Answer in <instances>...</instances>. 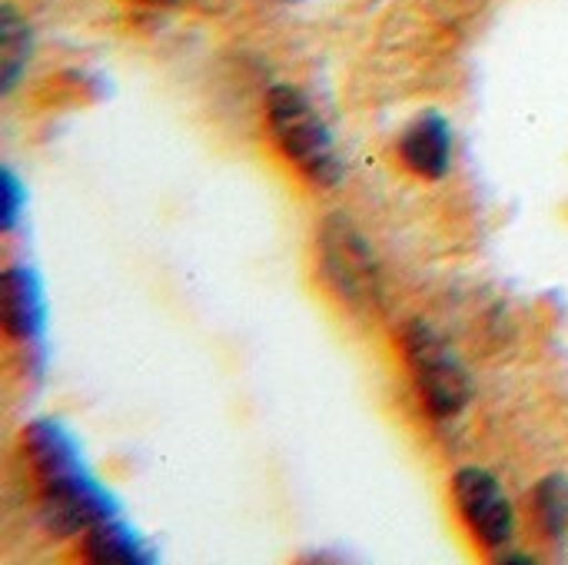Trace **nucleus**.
Instances as JSON below:
<instances>
[{
	"label": "nucleus",
	"mask_w": 568,
	"mask_h": 565,
	"mask_svg": "<svg viewBox=\"0 0 568 565\" xmlns=\"http://www.w3.org/2000/svg\"><path fill=\"white\" fill-rule=\"evenodd\" d=\"M3 293V330L13 343H37L43 330V300L27 266H7L0 280Z\"/></svg>",
	"instance_id": "0eeeda50"
},
{
	"label": "nucleus",
	"mask_w": 568,
	"mask_h": 565,
	"mask_svg": "<svg viewBox=\"0 0 568 565\" xmlns=\"http://www.w3.org/2000/svg\"><path fill=\"white\" fill-rule=\"evenodd\" d=\"M266 133L283 160L296 167L313 186H336L343 180L346 167L333 130L300 87L276 83L266 93Z\"/></svg>",
	"instance_id": "f03ea898"
},
{
	"label": "nucleus",
	"mask_w": 568,
	"mask_h": 565,
	"mask_svg": "<svg viewBox=\"0 0 568 565\" xmlns=\"http://www.w3.org/2000/svg\"><path fill=\"white\" fill-rule=\"evenodd\" d=\"M529 509H532V519H536L539 533H542L549 543H566V536H568V480L566 476H559V473L546 476V480L532 490Z\"/></svg>",
	"instance_id": "9d476101"
},
{
	"label": "nucleus",
	"mask_w": 568,
	"mask_h": 565,
	"mask_svg": "<svg viewBox=\"0 0 568 565\" xmlns=\"http://www.w3.org/2000/svg\"><path fill=\"white\" fill-rule=\"evenodd\" d=\"M30 50H33V37H30L27 20L10 3H3L0 7V90L3 93L17 87L30 60Z\"/></svg>",
	"instance_id": "1a4fd4ad"
},
{
	"label": "nucleus",
	"mask_w": 568,
	"mask_h": 565,
	"mask_svg": "<svg viewBox=\"0 0 568 565\" xmlns=\"http://www.w3.org/2000/svg\"><path fill=\"white\" fill-rule=\"evenodd\" d=\"M83 559L100 565H146L153 563L150 549L113 516L100 519L83 533Z\"/></svg>",
	"instance_id": "6e6552de"
},
{
	"label": "nucleus",
	"mask_w": 568,
	"mask_h": 565,
	"mask_svg": "<svg viewBox=\"0 0 568 565\" xmlns=\"http://www.w3.org/2000/svg\"><path fill=\"white\" fill-rule=\"evenodd\" d=\"M23 450L40 490V519L53 536H83L100 519L113 516L106 493L87 476L73 443L57 423H33L23 433Z\"/></svg>",
	"instance_id": "f257e3e1"
},
{
	"label": "nucleus",
	"mask_w": 568,
	"mask_h": 565,
	"mask_svg": "<svg viewBox=\"0 0 568 565\" xmlns=\"http://www.w3.org/2000/svg\"><path fill=\"white\" fill-rule=\"evenodd\" d=\"M276 3H303V0H276Z\"/></svg>",
	"instance_id": "ddd939ff"
},
{
	"label": "nucleus",
	"mask_w": 568,
	"mask_h": 565,
	"mask_svg": "<svg viewBox=\"0 0 568 565\" xmlns=\"http://www.w3.org/2000/svg\"><path fill=\"white\" fill-rule=\"evenodd\" d=\"M399 160L419 180L439 183L453 170V127L443 113H419L399 137Z\"/></svg>",
	"instance_id": "423d86ee"
},
{
	"label": "nucleus",
	"mask_w": 568,
	"mask_h": 565,
	"mask_svg": "<svg viewBox=\"0 0 568 565\" xmlns=\"http://www.w3.org/2000/svg\"><path fill=\"white\" fill-rule=\"evenodd\" d=\"M143 3H156V7H173V3H180V0H143Z\"/></svg>",
	"instance_id": "f8f14e48"
},
{
	"label": "nucleus",
	"mask_w": 568,
	"mask_h": 565,
	"mask_svg": "<svg viewBox=\"0 0 568 565\" xmlns=\"http://www.w3.org/2000/svg\"><path fill=\"white\" fill-rule=\"evenodd\" d=\"M20 216V183L10 170H3V226L13 230Z\"/></svg>",
	"instance_id": "9b49d317"
},
{
	"label": "nucleus",
	"mask_w": 568,
	"mask_h": 565,
	"mask_svg": "<svg viewBox=\"0 0 568 565\" xmlns=\"http://www.w3.org/2000/svg\"><path fill=\"white\" fill-rule=\"evenodd\" d=\"M453 503L459 509L463 526L483 549L509 553L516 539V509H513L509 493L493 473L479 466L459 470L453 480Z\"/></svg>",
	"instance_id": "39448f33"
},
{
	"label": "nucleus",
	"mask_w": 568,
	"mask_h": 565,
	"mask_svg": "<svg viewBox=\"0 0 568 565\" xmlns=\"http://www.w3.org/2000/svg\"><path fill=\"white\" fill-rule=\"evenodd\" d=\"M316 266L326 290L353 313H376L383 306V270L363 230L333 213L316 230Z\"/></svg>",
	"instance_id": "7ed1b4c3"
},
{
	"label": "nucleus",
	"mask_w": 568,
	"mask_h": 565,
	"mask_svg": "<svg viewBox=\"0 0 568 565\" xmlns=\"http://www.w3.org/2000/svg\"><path fill=\"white\" fill-rule=\"evenodd\" d=\"M403 356L409 363L423 410L433 420H459L473 400V380L466 366L449 353L446 340L423 320H413L403 330Z\"/></svg>",
	"instance_id": "20e7f679"
}]
</instances>
